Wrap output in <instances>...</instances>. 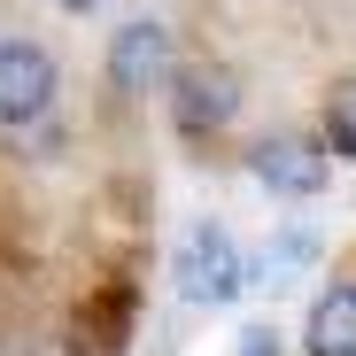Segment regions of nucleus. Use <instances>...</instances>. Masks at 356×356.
<instances>
[{
  "label": "nucleus",
  "instance_id": "2",
  "mask_svg": "<svg viewBox=\"0 0 356 356\" xmlns=\"http://www.w3.org/2000/svg\"><path fill=\"white\" fill-rule=\"evenodd\" d=\"M170 279H178L186 302H232L241 294V248H232V232L225 225H194L178 241V256H170Z\"/></svg>",
  "mask_w": 356,
  "mask_h": 356
},
{
  "label": "nucleus",
  "instance_id": "3",
  "mask_svg": "<svg viewBox=\"0 0 356 356\" xmlns=\"http://www.w3.org/2000/svg\"><path fill=\"white\" fill-rule=\"evenodd\" d=\"M325 140L318 132H271V140H256L248 147V170L264 178L271 194H286V202H302V194H318L325 186Z\"/></svg>",
  "mask_w": 356,
  "mask_h": 356
},
{
  "label": "nucleus",
  "instance_id": "7",
  "mask_svg": "<svg viewBox=\"0 0 356 356\" xmlns=\"http://www.w3.org/2000/svg\"><path fill=\"white\" fill-rule=\"evenodd\" d=\"M325 155H356V86H341L333 101H325Z\"/></svg>",
  "mask_w": 356,
  "mask_h": 356
},
{
  "label": "nucleus",
  "instance_id": "8",
  "mask_svg": "<svg viewBox=\"0 0 356 356\" xmlns=\"http://www.w3.org/2000/svg\"><path fill=\"white\" fill-rule=\"evenodd\" d=\"M241 356H279V333H271V325H248V333H241Z\"/></svg>",
  "mask_w": 356,
  "mask_h": 356
},
{
  "label": "nucleus",
  "instance_id": "6",
  "mask_svg": "<svg viewBox=\"0 0 356 356\" xmlns=\"http://www.w3.org/2000/svg\"><path fill=\"white\" fill-rule=\"evenodd\" d=\"M302 348L310 356H356V286H325L318 302H310Z\"/></svg>",
  "mask_w": 356,
  "mask_h": 356
},
{
  "label": "nucleus",
  "instance_id": "4",
  "mask_svg": "<svg viewBox=\"0 0 356 356\" xmlns=\"http://www.w3.org/2000/svg\"><path fill=\"white\" fill-rule=\"evenodd\" d=\"M54 108V54L31 39H0V124H39Z\"/></svg>",
  "mask_w": 356,
  "mask_h": 356
},
{
  "label": "nucleus",
  "instance_id": "9",
  "mask_svg": "<svg viewBox=\"0 0 356 356\" xmlns=\"http://www.w3.org/2000/svg\"><path fill=\"white\" fill-rule=\"evenodd\" d=\"M54 8H70V16H86V8H101V0H54Z\"/></svg>",
  "mask_w": 356,
  "mask_h": 356
},
{
  "label": "nucleus",
  "instance_id": "5",
  "mask_svg": "<svg viewBox=\"0 0 356 356\" xmlns=\"http://www.w3.org/2000/svg\"><path fill=\"white\" fill-rule=\"evenodd\" d=\"M163 78H170V31L155 16H140V24H124L108 39V86L116 93H147Z\"/></svg>",
  "mask_w": 356,
  "mask_h": 356
},
{
  "label": "nucleus",
  "instance_id": "1",
  "mask_svg": "<svg viewBox=\"0 0 356 356\" xmlns=\"http://www.w3.org/2000/svg\"><path fill=\"white\" fill-rule=\"evenodd\" d=\"M170 124L178 132H225L232 116H241V70H225V63H170Z\"/></svg>",
  "mask_w": 356,
  "mask_h": 356
}]
</instances>
